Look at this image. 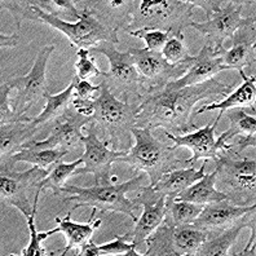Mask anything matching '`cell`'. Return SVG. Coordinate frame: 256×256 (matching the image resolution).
Segmentation results:
<instances>
[{
	"mask_svg": "<svg viewBox=\"0 0 256 256\" xmlns=\"http://www.w3.org/2000/svg\"><path fill=\"white\" fill-rule=\"evenodd\" d=\"M232 90L233 86L225 84L216 78L186 87H178L170 82L163 87L148 88L140 97L134 127L150 128L152 131L163 128L172 134L196 130L194 106L210 97H226Z\"/></svg>",
	"mask_w": 256,
	"mask_h": 256,
	"instance_id": "1",
	"label": "cell"
},
{
	"mask_svg": "<svg viewBox=\"0 0 256 256\" xmlns=\"http://www.w3.org/2000/svg\"><path fill=\"white\" fill-rule=\"evenodd\" d=\"M123 20L116 24V28L132 32L138 30H160L171 32L174 36H184L182 32L190 26L193 2L189 0H134L126 2Z\"/></svg>",
	"mask_w": 256,
	"mask_h": 256,
	"instance_id": "2",
	"label": "cell"
},
{
	"mask_svg": "<svg viewBox=\"0 0 256 256\" xmlns=\"http://www.w3.org/2000/svg\"><path fill=\"white\" fill-rule=\"evenodd\" d=\"M131 134L136 144L127 150L118 162L127 163L134 171L144 172L154 185L166 172L189 164V158H180L174 146L163 144L152 134L150 128L134 127Z\"/></svg>",
	"mask_w": 256,
	"mask_h": 256,
	"instance_id": "3",
	"label": "cell"
},
{
	"mask_svg": "<svg viewBox=\"0 0 256 256\" xmlns=\"http://www.w3.org/2000/svg\"><path fill=\"white\" fill-rule=\"evenodd\" d=\"M144 175L138 174V176L132 178L128 182L122 184H108L96 185L91 188H80L75 185H65L62 188V193L66 202H74L75 208L79 207H92V208L112 212H120L128 216L130 219L138 222V216L134 215V210L138 204L136 200L127 198L128 192L138 190L142 186Z\"/></svg>",
	"mask_w": 256,
	"mask_h": 256,
	"instance_id": "4",
	"label": "cell"
},
{
	"mask_svg": "<svg viewBox=\"0 0 256 256\" xmlns=\"http://www.w3.org/2000/svg\"><path fill=\"white\" fill-rule=\"evenodd\" d=\"M94 104V114L91 123L102 128L112 149L127 152L132 144L131 130L136 126L138 104L118 100L104 80Z\"/></svg>",
	"mask_w": 256,
	"mask_h": 256,
	"instance_id": "5",
	"label": "cell"
},
{
	"mask_svg": "<svg viewBox=\"0 0 256 256\" xmlns=\"http://www.w3.org/2000/svg\"><path fill=\"white\" fill-rule=\"evenodd\" d=\"M30 2L36 14L38 22L47 24L50 28L62 32L69 39L72 47H76L78 50H91L102 42L112 44L119 43V28L116 26H108L105 22L100 21L94 16V8L90 6L82 8L80 18L78 22L72 24V22H68L54 14L44 12L34 3V0H30Z\"/></svg>",
	"mask_w": 256,
	"mask_h": 256,
	"instance_id": "6",
	"label": "cell"
},
{
	"mask_svg": "<svg viewBox=\"0 0 256 256\" xmlns=\"http://www.w3.org/2000/svg\"><path fill=\"white\" fill-rule=\"evenodd\" d=\"M210 232L192 224L171 225L164 222L146 238L145 256H190L196 255Z\"/></svg>",
	"mask_w": 256,
	"mask_h": 256,
	"instance_id": "7",
	"label": "cell"
},
{
	"mask_svg": "<svg viewBox=\"0 0 256 256\" xmlns=\"http://www.w3.org/2000/svg\"><path fill=\"white\" fill-rule=\"evenodd\" d=\"M90 54H104L109 61V72H104L105 83L114 96H122L123 101H128V96L138 94L141 97L140 91L145 88V83L138 70L136 69L134 61L130 52H120L116 48V44L102 42L96 47L90 50Z\"/></svg>",
	"mask_w": 256,
	"mask_h": 256,
	"instance_id": "8",
	"label": "cell"
},
{
	"mask_svg": "<svg viewBox=\"0 0 256 256\" xmlns=\"http://www.w3.org/2000/svg\"><path fill=\"white\" fill-rule=\"evenodd\" d=\"M218 180L228 185L233 193L229 194L230 200L248 203L255 200L256 194V162L254 158L233 160L220 156L216 160Z\"/></svg>",
	"mask_w": 256,
	"mask_h": 256,
	"instance_id": "9",
	"label": "cell"
},
{
	"mask_svg": "<svg viewBox=\"0 0 256 256\" xmlns=\"http://www.w3.org/2000/svg\"><path fill=\"white\" fill-rule=\"evenodd\" d=\"M247 2H225L219 10L210 16L204 22H190V28L207 38L208 46L218 54L224 48V42L232 38L237 28L244 25L246 17H242L244 4Z\"/></svg>",
	"mask_w": 256,
	"mask_h": 256,
	"instance_id": "10",
	"label": "cell"
},
{
	"mask_svg": "<svg viewBox=\"0 0 256 256\" xmlns=\"http://www.w3.org/2000/svg\"><path fill=\"white\" fill-rule=\"evenodd\" d=\"M50 174L36 166L24 172L0 170V200L6 206L16 207L24 216L32 215V207L28 200V193L35 189L39 182Z\"/></svg>",
	"mask_w": 256,
	"mask_h": 256,
	"instance_id": "11",
	"label": "cell"
},
{
	"mask_svg": "<svg viewBox=\"0 0 256 256\" xmlns=\"http://www.w3.org/2000/svg\"><path fill=\"white\" fill-rule=\"evenodd\" d=\"M54 46H46L42 48L34 61L32 70L24 76L10 79L6 82L12 90L18 91L14 109L18 114L25 116L30 108L44 97L47 90V62L50 54H54Z\"/></svg>",
	"mask_w": 256,
	"mask_h": 256,
	"instance_id": "12",
	"label": "cell"
},
{
	"mask_svg": "<svg viewBox=\"0 0 256 256\" xmlns=\"http://www.w3.org/2000/svg\"><path fill=\"white\" fill-rule=\"evenodd\" d=\"M136 69L144 79L145 88L163 87L170 82L178 80L190 66L192 56L180 64L167 62L160 52H153L146 48H130Z\"/></svg>",
	"mask_w": 256,
	"mask_h": 256,
	"instance_id": "13",
	"label": "cell"
},
{
	"mask_svg": "<svg viewBox=\"0 0 256 256\" xmlns=\"http://www.w3.org/2000/svg\"><path fill=\"white\" fill-rule=\"evenodd\" d=\"M84 153L80 156L83 160V167H79L75 171V175L92 174L94 176L96 185L112 184V166L118 162L122 156H126L124 150H116L109 148L110 141H101L97 138L94 130L88 132L83 138Z\"/></svg>",
	"mask_w": 256,
	"mask_h": 256,
	"instance_id": "14",
	"label": "cell"
},
{
	"mask_svg": "<svg viewBox=\"0 0 256 256\" xmlns=\"http://www.w3.org/2000/svg\"><path fill=\"white\" fill-rule=\"evenodd\" d=\"M92 116H84L79 114L74 106H69L61 118L56 119V124L46 140L34 141L25 145L32 149H57V148H74L83 144V127L90 124ZM24 148V149H25Z\"/></svg>",
	"mask_w": 256,
	"mask_h": 256,
	"instance_id": "15",
	"label": "cell"
},
{
	"mask_svg": "<svg viewBox=\"0 0 256 256\" xmlns=\"http://www.w3.org/2000/svg\"><path fill=\"white\" fill-rule=\"evenodd\" d=\"M138 206L144 207V211L136 222V226L130 236V240L140 246L144 244L146 238L156 230L166 215V197L160 196L150 186H141L138 189V197L134 198Z\"/></svg>",
	"mask_w": 256,
	"mask_h": 256,
	"instance_id": "16",
	"label": "cell"
},
{
	"mask_svg": "<svg viewBox=\"0 0 256 256\" xmlns=\"http://www.w3.org/2000/svg\"><path fill=\"white\" fill-rule=\"evenodd\" d=\"M222 116V114L219 112L218 118L214 120L212 124L210 123L206 127L198 128L196 132L184 134V136H178V134H172L170 132L164 131L166 138L174 141V148L175 149L188 148V149H190L193 152L192 158H189V164L190 166H193L200 160H212L214 162H216L222 154L215 138V130L219 124Z\"/></svg>",
	"mask_w": 256,
	"mask_h": 256,
	"instance_id": "17",
	"label": "cell"
},
{
	"mask_svg": "<svg viewBox=\"0 0 256 256\" xmlns=\"http://www.w3.org/2000/svg\"><path fill=\"white\" fill-rule=\"evenodd\" d=\"M255 14L246 17V21L237 32L232 35V48L230 50H218V54L222 57V64L229 68V70L242 72L246 66H252L255 62Z\"/></svg>",
	"mask_w": 256,
	"mask_h": 256,
	"instance_id": "18",
	"label": "cell"
},
{
	"mask_svg": "<svg viewBox=\"0 0 256 256\" xmlns=\"http://www.w3.org/2000/svg\"><path fill=\"white\" fill-rule=\"evenodd\" d=\"M252 210H256L255 203H252V206H238L229 200H219L203 206L200 216L193 224L206 232L222 230L236 224L242 216Z\"/></svg>",
	"mask_w": 256,
	"mask_h": 256,
	"instance_id": "19",
	"label": "cell"
},
{
	"mask_svg": "<svg viewBox=\"0 0 256 256\" xmlns=\"http://www.w3.org/2000/svg\"><path fill=\"white\" fill-rule=\"evenodd\" d=\"M222 70H229L226 65L222 64V60L216 54L208 44L203 46L198 56H192L190 66L182 78L174 80L178 87H186V86L200 84L203 82L212 79L216 74Z\"/></svg>",
	"mask_w": 256,
	"mask_h": 256,
	"instance_id": "20",
	"label": "cell"
},
{
	"mask_svg": "<svg viewBox=\"0 0 256 256\" xmlns=\"http://www.w3.org/2000/svg\"><path fill=\"white\" fill-rule=\"evenodd\" d=\"M72 210H70L68 215L64 219L56 218L54 222H57V228L50 229L48 230L50 236L54 234V233H62L66 238V246L65 248L60 250V255L65 256L70 250L74 248H79L87 244L90 240H92L94 232L101 225V220L94 219V214H96V208L92 210L91 219L88 220L86 224H80V222H75L72 220Z\"/></svg>",
	"mask_w": 256,
	"mask_h": 256,
	"instance_id": "21",
	"label": "cell"
},
{
	"mask_svg": "<svg viewBox=\"0 0 256 256\" xmlns=\"http://www.w3.org/2000/svg\"><path fill=\"white\" fill-rule=\"evenodd\" d=\"M250 229V232H256L255 210L247 212L238 220L236 224L230 225L229 228L222 229V234H218L212 238H207L198 248L197 256H228L230 247L236 244L238 236L242 229Z\"/></svg>",
	"mask_w": 256,
	"mask_h": 256,
	"instance_id": "22",
	"label": "cell"
},
{
	"mask_svg": "<svg viewBox=\"0 0 256 256\" xmlns=\"http://www.w3.org/2000/svg\"><path fill=\"white\" fill-rule=\"evenodd\" d=\"M39 126L34 122H25V120H17V122L6 123L0 126V156L2 160H6L18 153L20 150L25 148L28 142L32 140L38 131Z\"/></svg>",
	"mask_w": 256,
	"mask_h": 256,
	"instance_id": "23",
	"label": "cell"
},
{
	"mask_svg": "<svg viewBox=\"0 0 256 256\" xmlns=\"http://www.w3.org/2000/svg\"><path fill=\"white\" fill-rule=\"evenodd\" d=\"M204 168H206L204 163L200 170H196L194 167L175 168L166 172L156 184L150 185V186L153 188L160 196H164L166 198H170V200H175L186 188L197 182L204 176Z\"/></svg>",
	"mask_w": 256,
	"mask_h": 256,
	"instance_id": "24",
	"label": "cell"
},
{
	"mask_svg": "<svg viewBox=\"0 0 256 256\" xmlns=\"http://www.w3.org/2000/svg\"><path fill=\"white\" fill-rule=\"evenodd\" d=\"M244 79V83L236 90V91L230 92L228 96L225 97L224 100L220 102H214L210 105H204V106L200 108L197 110V116L203 114L206 112H212V110H219L222 116L225 114L226 110L230 109H244V108H251L255 110V100H256V87H255V76H247L244 72H238Z\"/></svg>",
	"mask_w": 256,
	"mask_h": 256,
	"instance_id": "25",
	"label": "cell"
},
{
	"mask_svg": "<svg viewBox=\"0 0 256 256\" xmlns=\"http://www.w3.org/2000/svg\"><path fill=\"white\" fill-rule=\"evenodd\" d=\"M68 153H69V150L64 149V148H57V149H32V148H25V149L20 150L18 153L13 154L8 160H2V167L0 168L6 170V171H14V167H16L17 163L25 162L36 166V167H40V168L50 170V166L61 162L64 156Z\"/></svg>",
	"mask_w": 256,
	"mask_h": 256,
	"instance_id": "26",
	"label": "cell"
},
{
	"mask_svg": "<svg viewBox=\"0 0 256 256\" xmlns=\"http://www.w3.org/2000/svg\"><path fill=\"white\" fill-rule=\"evenodd\" d=\"M216 182H218V170L215 168V171L208 174V175L204 174V176L200 180H198L197 182H194L193 185L186 188L184 192L178 194L175 200H186V202L202 204V206H206V204H210V203L219 202V200H230L228 194L216 189Z\"/></svg>",
	"mask_w": 256,
	"mask_h": 256,
	"instance_id": "27",
	"label": "cell"
},
{
	"mask_svg": "<svg viewBox=\"0 0 256 256\" xmlns=\"http://www.w3.org/2000/svg\"><path fill=\"white\" fill-rule=\"evenodd\" d=\"M78 80V76L75 75L72 82H70V84L66 87V90H64L62 92H60L57 94H50L48 91L46 92L44 98H46L47 104H46L43 112L36 118H32V122L39 126V127H42V126L54 120V119L56 120V119L61 118L68 110V108H69L72 98H74L75 86H76Z\"/></svg>",
	"mask_w": 256,
	"mask_h": 256,
	"instance_id": "28",
	"label": "cell"
},
{
	"mask_svg": "<svg viewBox=\"0 0 256 256\" xmlns=\"http://www.w3.org/2000/svg\"><path fill=\"white\" fill-rule=\"evenodd\" d=\"M136 244L130 240V236H116L108 244H96L94 240H90L82 247L78 255L80 256H140L136 251Z\"/></svg>",
	"mask_w": 256,
	"mask_h": 256,
	"instance_id": "29",
	"label": "cell"
},
{
	"mask_svg": "<svg viewBox=\"0 0 256 256\" xmlns=\"http://www.w3.org/2000/svg\"><path fill=\"white\" fill-rule=\"evenodd\" d=\"M83 164V160H74L72 163H64L62 160L54 164V167L50 171L46 178L42 180L39 184L35 186L36 192H44V190H52L54 196H61L62 193V188L65 186L66 182L70 176L75 175V171Z\"/></svg>",
	"mask_w": 256,
	"mask_h": 256,
	"instance_id": "30",
	"label": "cell"
},
{
	"mask_svg": "<svg viewBox=\"0 0 256 256\" xmlns=\"http://www.w3.org/2000/svg\"><path fill=\"white\" fill-rule=\"evenodd\" d=\"M202 204L166 198V215L164 222L171 225L192 224L200 216L202 211Z\"/></svg>",
	"mask_w": 256,
	"mask_h": 256,
	"instance_id": "31",
	"label": "cell"
},
{
	"mask_svg": "<svg viewBox=\"0 0 256 256\" xmlns=\"http://www.w3.org/2000/svg\"><path fill=\"white\" fill-rule=\"evenodd\" d=\"M230 127L226 131L220 134V138L228 142L230 138H234L236 136H254L256 132V119L255 116H248L244 109H230L226 110Z\"/></svg>",
	"mask_w": 256,
	"mask_h": 256,
	"instance_id": "32",
	"label": "cell"
},
{
	"mask_svg": "<svg viewBox=\"0 0 256 256\" xmlns=\"http://www.w3.org/2000/svg\"><path fill=\"white\" fill-rule=\"evenodd\" d=\"M39 196L40 192H35V200L32 204V215L26 216V222H28V233H30V240L26 248L21 251L18 255L21 256H44V255H56V252H48L43 246L42 242L50 237V233L47 232H38L35 226V215L38 211V202H39Z\"/></svg>",
	"mask_w": 256,
	"mask_h": 256,
	"instance_id": "33",
	"label": "cell"
},
{
	"mask_svg": "<svg viewBox=\"0 0 256 256\" xmlns=\"http://www.w3.org/2000/svg\"><path fill=\"white\" fill-rule=\"evenodd\" d=\"M34 3L44 12L61 20H64V17H69L72 20L80 18L82 10H78L72 0H34Z\"/></svg>",
	"mask_w": 256,
	"mask_h": 256,
	"instance_id": "34",
	"label": "cell"
},
{
	"mask_svg": "<svg viewBox=\"0 0 256 256\" xmlns=\"http://www.w3.org/2000/svg\"><path fill=\"white\" fill-rule=\"evenodd\" d=\"M0 4H2V8H6V10H10L12 13L13 18L16 21L17 30L21 28L24 21L38 22L36 14H35L34 8H32V4L30 0H26V2L25 0H16V2L2 0Z\"/></svg>",
	"mask_w": 256,
	"mask_h": 256,
	"instance_id": "35",
	"label": "cell"
},
{
	"mask_svg": "<svg viewBox=\"0 0 256 256\" xmlns=\"http://www.w3.org/2000/svg\"><path fill=\"white\" fill-rule=\"evenodd\" d=\"M10 91H12V87L6 82V83H2V87H0V123L6 124V123L17 122V120L32 122V118L28 116L26 114L25 116H21L12 106L10 100Z\"/></svg>",
	"mask_w": 256,
	"mask_h": 256,
	"instance_id": "36",
	"label": "cell"
},
{
	"mask_svg": "<svg viewBox=\"0 0 256 256\" xmlns=\"http://www.w3.org/2000/svg\"><path fill=\"white\" fill-rule=\"evenodd\" d=\"M78 61L75 62V70L79 80H87L94 76H102L104 72H101L94 64L96 56L90 54V50H76Z\"/></svg>",
	"mask_w": 256,
	"mask_h": 256,
	"instance_id": "37",
	"label": "cell"
},
{
	"mask_svg": "<svg viewBox=\"0 0 256 256\" xmlns=\"http://www.w3.org/2000/svg\"><path fill=\"white\" fill-rule=\"evenodd\" d=\"M182 40H184V36H171L168 42L166 43V46L160 50V54L167 62L176 65V64L182 62L192 56L188 48L182 43Z\"/></svg>",
	"mask_w": 256,
	"mask_h": 256,
	"instance_id": "38",
	"label": "cell"
},
{
	"mask_svg": "<svg viewBox=\"0 0 256 256\" xmlns=\"http://www.w3.org/2000/svg\"><path fill=\"white\" fill-rule=\"evenodd\" d=\"M131 36L140 38L145 42L146 50L153 52H160L164 47L168 39L174 35L167 32H160V30H138V32H128Z\"/></svg>",
	"mask_w": 256,
	"mask_h": 256,
	"instance_id": "39",
	"label": "cell"
},
{
	"mask_svg": "<svg viewBox=\"0 0 256 256\" xmlns=\"http://www.w3.org/2000/svg\"><path fill=\"white\" fill-rule=\"evenodd\" d=\"M101 83L98 86H92L88 80H78L76 86H75L74 97H79V98H94V92H100Z\"/></svg>",
	"mask_w": 256,
	"mask_h": 256,
	"instance_id": "40",
	"label": "cell"
},
{
	"mask_svg": "<svg viewBox=\"0 0 256 256\" xmlns=\"http://www.w3.org/2000/svg\"><path fill=\"white\" fill-rule=\"evenodd\" d=\"M94 98H79V97H74L72 101V106L75 110L84 116H90L91 118L94 114Z\"/></svg>",
	"mask_w": 256,
	"mask_h": 256,
	"instance_id": "41",
	"label": "cell"
},
{
	"mask_svg": "<svg viewBox=\"0 0 256 256\" xmlns=\"http://www.w3.org/2000/svg\"><path fill=\"white\" fill-rule=\"evenodd\" d=\"M255 148L256 146V138L255 134L254 136H240V140L234 144H232L230 150H229V153L232 156H238L242 152H244L246 148Z\"/></svg>",
	"mask_w": 256,
	"mask_h": 256,
	"instance_id": "42",
	"label": "cell"
},
{
	"mask_svg": "<svg viewBox=\"0 0 256 256\" xmlns=\"http://www.w3.org/2000/svg\"><path fill=\"white\" fill-rule=\"evenodd\" d=\"M196 6H200L204 12H206L207 18L212 14L215 10H218L225 2H220V0H194L193 2Z\"/></svg>",
	"mask_w": 256,
	"mask_h": 256,
	"instance_id": "43",
	"label": "cell"
},
{
	"mask_svg": "<svg viewBox=\"0 0 256 256\" xmlns=\"http://www.w3.org/2000/svg\"><path fill=\"white\" fill-rule=\"evenodd\" d=\"M20 35L18 34H12V35H6L4 32L0 34V46L2 48H12L16 47L18 44Z\"/></svg>",
	"mask_w": 256,
	"mask_h": 256,
	"instance_id": "44",
	"label": "cell"
}]
</instances>
